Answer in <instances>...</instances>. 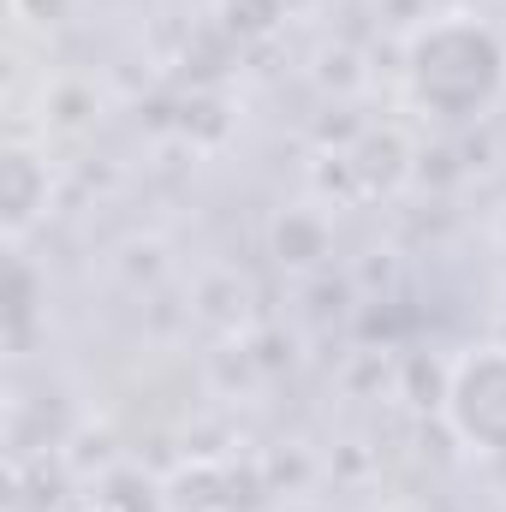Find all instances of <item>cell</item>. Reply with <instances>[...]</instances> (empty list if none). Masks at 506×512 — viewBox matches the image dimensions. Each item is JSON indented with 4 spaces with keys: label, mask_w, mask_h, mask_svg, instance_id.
<instances>
[{
    "label": "cell",
    "mask_w": 506,
    "mask_h": 512,
    "mask_svg": "<svg viewBox=\"0 0 506 512\" xmlns=\"http://www.w3.org/2000/svg\"><path fill=\"white\" fill-rule=\"evenodd\" d=\"M90 512H108V507H90Z\"/></svg>",
    "instance_id": "4"
},
{
    "label": "cell",
    "mask_w": 506,
    "mask_h": 512,
    "mask_svg": "<svg viewBox=\"0 0 506 512\" xmlns=\"http://www.w3.org/2000/svg\"><path fill=\"white\" fill-rule=\"evenodd\" d=\"M441 411L477 453H506V346H477L453 364Z\"/></svg>",
    "instance_id": "2"
},
{
    "label": "cell",
    "mask_w": 506,
    "mask_h": 512,
    "mask_svg": "<svg viewBox=\"0 0 506 512\" xmlns=\"http://www.w3.org/2000/svg\"><path fill=\"white\" fill-rule=\"evenodd\" d=\"M0 209H6V239H24L30 221L48 209V173L30 149H6L0 161Z\"/></svg>",
    "instance_id": "3"
},
{
    "label": "cell",
    "mask_w": 506,
    "mask_h": 512,
    "mask_svg": "<svg viewBox=\"0 0 506 512\" xmlns=\"http://www.w3.org/2000/svg\"><path fill=\"white\" fill-rule=\"evenodd\" d=\"M411 96L441 120H471L506 90V42L477 18H441L411 36Z\"/></svg>",
    "instance_id": "1"
}]
</instances>
